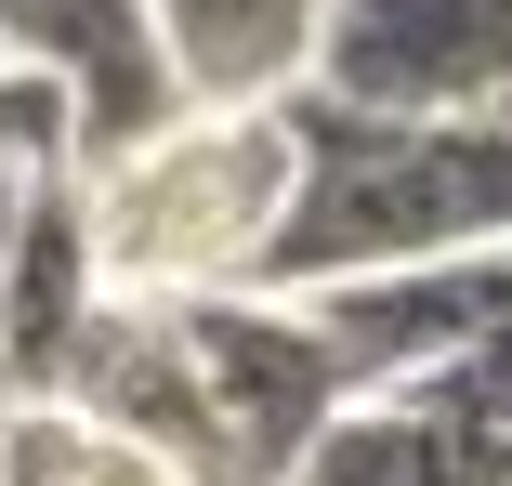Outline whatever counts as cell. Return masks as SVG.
Instances as JSON below:
<instances>
[{
	"mask_svg": "<svg viewBox=\"0 0 512 486\" xmlns=\"http://www.w3.org/2000/svg\"><path fill=\"white\" fill-rule=\"evenodd\" d=\"M302 92L355 119H512V0H329Z\"/></svg>",
	"mask_w": 512,
	"mask_h": 486,
	"instance_id": "4",
	"label": "cell"
},
{
	"mask_svg": "<svg viewBox=\"0 0 512 486\" xmlns=\"http://www.w3.org/2000/svg\"><path fill=\"white\" fill-rule=\"evenodd\" d=\"M145 40L171 66V106L211 119V106H289L316 79L329 40V0H145Z\"/></svg>",
	"mask_w": 512,
	"mask_h": 486,
	"instance_id": "7",
	"label": "cell"
},
{
	"mask_svg": "<svg viewBox=\"0 0 512 486\" xmlns=\"http://www.w3.org/2000/svg\"><path fill=\"white\" fill-rule=\"evenodd\" d=\"M171 329H184V355H197V395H211L224 486H289L302 447L355 408L342 355L316 342V316H302V303H263V289H197V303H171Z\"/></svg>",
	"mask_w": 512,
	"mask_h": 486,
	"instance_id": "3",
	"label": "cell"
},
{
	"mask_svg": "<svg viewBox=\"0 0 512 486\" xmlns=\"http://www.w3.org/2000/svg\"><path fill=\"white\" fill-rule=\"evenodd\" d=\"M92 303H106V263H92L79 184H27L14 263H0V395H53V368L92 329Z\"/></svg>",
	"mask_w": 512,
	"mask_h": 486,
	"instance_id": "8",
	"label": "cell"
},
{
	"mask_svg": "<svg viewBox=\"0 0 512 486\" xmlns=\"http://www.w3.org/2000/svg\"><path fill=\"white\" fill-rule=\"evenodd\" d=\"M302 184V132L289 106H211V119H171L132 158H106L79 184V224L92 263L132 303H197V289H250L263 237Z\"/></svg>",
	"mask_w": 512,
	"mask_h": 486,
	"instance_id": "2",
	"label": "cell"
},
{
	"mask_svg": "<svg viewBox=\"0 0 512 486\" xmlns=\"http://www.w3.org/2000/svg\"><path fill=\"white\" fill-rule=\"evenodd\" d=\"M421 395H447V408H460V421H473L499 460H512V329H499V342H473L460 368H434Z\"/></svg>",
	"mask_w": 512,
	"mask_h": 486,
	"instance_id": "11",
	"label": "cell"
},
{
	"mask_svg": "<svg viewBox=\"0 0 512 486\" xmlns=\"http://www.w3.org/2000/svg\"><path fill=\"white\" fill-rule=\"evenodd\" d=\"M0 486H184V473L53 395H0Z\"/></svg>",
	"mask_w": 512,
	"mask_h": 486,
	"instance_id": "10",
	"label": "cell"
},
{
	"mask_svg": "<svg viewBox=\"0 0 512 486\" xmlns=\"http://www.w3.org/2000/svg\"><path fill=\"white\" fill-rule=\"evenodd\" d=\"M302 184L263 237V303H316V289H368L447 250L512 237V119H355L329 92H289Z\"/></svg>",
	"mask_w": 512,
	"mask_h": 486,
	"instance_id": "1",
	"label": "cell"
},
{
	"mask_svg": "<svg viewBox=\"0 0 512 486\" xmlns=\"http://www.w3.org/2000/svg\"><path fill=\"white\" fill-rule=\"evenodd\" d=\"M0 66H40L79 106V171L132 158L145 132H171V66L145 40V0H0Z\"/></svg>",
	"mask_w": 512,
	"mask_h": 486,
	"instance_id": "6",
	"label": "cell"
},
{
	"mask_svg": "<svg viewBox=\"0 0 512 486\" xmlns=\"http://www.w3.org/2000/svg\"><path fill=\"white\" fill-rule=\"evenodd\" d=\"M316 342L342 355L355 395H381V381H434L460 368L473 342L512 329V237L499 250H447V263H407V276H368V289H316Z\"/></svg>",
	"mask_w": 512,
	"mask_h": 486,
	"instance_id": "5",
	"label": "cell"
},
{
	"mask_svg": "<svg viewBox=\"0 0 512 486\" xmlns=\"http://www.w3.org/2000/svg\"><path fill=\"white\" fill-rule=\"evenodd\" d=\"M289 486H512V460H499L447 395H421V381H381V395H355L316 447H302Z\"/></svg>",
	"mask_w": 512,
	"mask_h": 486,
	"instance_id": "9",
	"label": "cell"
}]
</instances>
